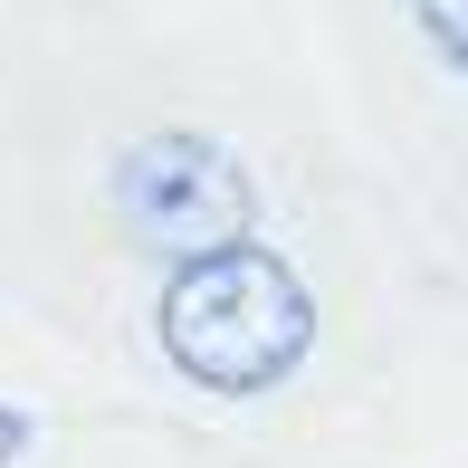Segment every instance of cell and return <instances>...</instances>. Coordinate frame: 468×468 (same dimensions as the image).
Instances as JSON below:
<instances>
[{
	"instance_id": "obj_3",
	"label": "cell",
	"mask_w": 468,
	"mask_h": 468,
	"mask_svg": "<svg viewBox=\"0 0 468 468\" xmlns=\"http://www.w3.org/2000/svg\"><path fill=\"white\" fill-rule=\"evenodd\" d=\"M411 19H420V38L468 77V0H411Z\"/></svg>"
},
{
	"instance_id": "obj_1",
	"label": "cell",
	"mask_w": 468,
	"mask_h": 468,
	"mask_svg": "<svg viewBox=\"0 0 468 468\" xmlns=\"http://www.w3.org/2000/svg\"><path fill=\"white\" fill-rule=\"evenodd\" d=\"M154 335H163V364L201 392H278L315 354V287L278 249L239 239L220 259H191L163 278Z\"/></svg>"
},
{
	"instance_id": "obj_2",
	"label": "cell",
	"mask_w": 468,
	"mask_h": 468,
	"mask_svg": "<svg viewBox=\"0 0 468 468\" xmlns=\"http://www.w3.org/2000/svg\"><path fill=\"white\" fill-rule=\"evenodd\" d=\"M105 210H115V229L134 249H154V259H220V249L249 239V220H259V182H249V163L229 154L220 134H201V124H163V134H134L115 154V173H105Z\"/></svg>"
}]
</instances>
